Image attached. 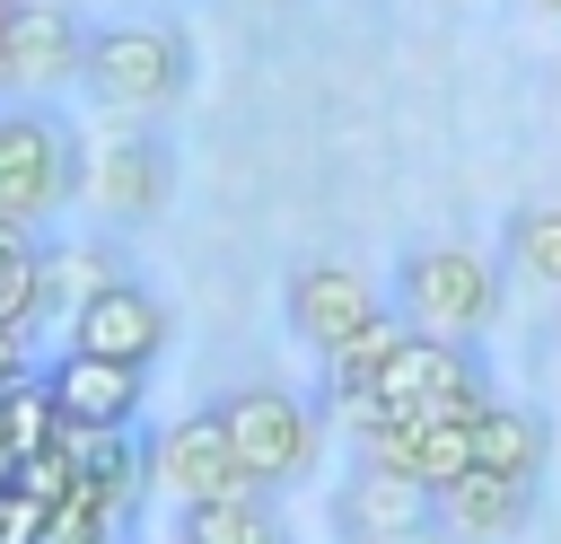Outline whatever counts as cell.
<instances>
[{"label":"cell","mask_w":561,"mask_h":544,"mask_svg":"<svg viewBox=\"0 0 561 544\" xmlns=\"http://www.w3.org/2000/svg\"><path fill=\"white\" fill-rule=\"evenodd\" d=\"M535 509H543V483H535V474H491V465H465V474L438 491L447 535H473V544H500V535L535 526Z\"/></svg>","instance_id":"cell-14"},{"label":"cell","mask_w":561,"mask_h":544,"mask_svg":"<svg viewBox=\"0 0 561 544\" xmlns=\"http://www.w3.org/2000/svg\"><path fill=\"white\" fill-rule=\"evenodd\" d=\"M386 316V290L351 263V254H307V263H289V281H280V325L316 351V360H333L351 333H368Z\"/></svg>","instance_id":"cell-7"},{"label":"cell","mask_w":561,"mask_h":544,"mask_svg":"<svg viewBox=\"0 0 561 544\" xmlns=\"http://www.w3.org/2000/svg\"><path fill=\"white\" fill-rule=\"evenodd\" d=\"M18 351H26V325H0V386H18Z\"/></svg>","instance_id":"cell-20"},{"label":"cell","mask_w":561,"mask_h":544,"mask_svg":"<svg viewBox=\"0 0 561 544\" xmlns=\"http://www.w3.org/2000/svg\"><path fill=\"white\" fill-rule=\"evenodd\" d=\"M88 184V132L53 97H0V219L44 228Z\"/></svg>","instance_id":"cell-3"},{"label":"cell","mask_w":561,"mask_h":544,"mask_svg":"<svg viewBox=\"0 0 561 544\" xmlns=\"http://www.w3.org/2000/svg\"><path fill=\"white\" fill-rule=\"evenodd\" d=\"M359 456H386V465L421 474L430 491H447L473 465V412H377L359 430Z\"/></svg>","instance_id":"cell-12"},{"label":"cell","mask_w":561,"mask_h":544,"mask_svg":"<svg viewBox=\"0 0 561 544\" xmlns=\"http://www.w3.org/2000/svg\"><path fill=\"white\" fill-rule=\"evenodd\" d=\"M88 26H96L88 0H9V26H0L9 97H61V88H79Z\"/></svg>","instance_id":"cell-9"},{"label":"cell","mask_w":561,"mask_h":544,"mask_svg":"<svg viewBox=\"0 0 561 544\" xmlns=\"http://www.w3.org/2000/svg\"><path fill=\"white\" fill-rule=\"evenodd\" d=\"M79 88L123 123H158V114H175L193 97V35L175 18H149V9L105 18V26H88Z\"/></svg>","instance_id":"cell-1"},{"label":"cell","mask_w":561,"mask_h":544,"mask_svg":"<svg viewBox=\"0 0 561 544\" xmlns=\"http://www.w3.org/2000/svg\"><path fill=\"white\" fill-rule=\"evenodd\" d=\"M237 9H263V18H272V9H298V0H237Z\"/></svg>","instance_id":"cell-21"},{"label":"cell","mask_w":561,"mask_h":544,"mask_svg":"<svg viewBox=\"0 0 561 544\" xmlns=\"http://www.w3.org/2000/svg\"><path fill=\"white\" fill-rule=\"evenodd\" d=\"M0 26H9V0H0ZM0 97H9V70H0Z\"/></svg>","instance_id":"cell-23"},{"label":"cell","mask_w":561,"mask_h":544,"mask_svg":"<svg viewBox=\"0 0 561 544\" xmlns=\"http://www.w3.org/2000/svg\"><path fill=\"white\" fill-rule=\"evenodd\" d=\"M210 412H219L228 456H237V474H245L254 491H289V483H307L316 456H324V404H307L298 386L245 377V386H228Z\"/></svg>","instance_id":"cell-4"},{"label":"cell","mask_w":561,"mask_h":544,"mask_svg":"<svg viewBox=\"0 0 561 544\" xmlns=\"http://www.w3.org/2000/svg\"><path fill=\"white\" fill-rule=\"evenodd\" d=\"M526 9H543V18H561V0H526Z\"/></svg>","instance_id":"cell-22"},{"label":"cell","mask_w":561,"mask_h":544,"mask_svg":"<svg viewBox=\"0 0 561 544\" xmlns=\"http://www.w3.org/2000/svg\"><path fill=\"white\" fill-rule=\"evenodd\" d=\"M543 456H552V421H543L535 404L491 395V404L473 412V465H491V474H535V483H543Z\"/></svg>","instance_id":"cell-16"},{"label":"cell","mask_w":561,"mask_h":544,"mask_svg":"<svg viewBox=\"0 0 561 544\" xmlns=\"http://www.w3.org/2000/svg\"><path fill=\"white\" fill-rule=\"evenodd\" d=\"M175 544H289V518L272 509V491H219V500H193L175 509Z\"/></svg>","instance_id":"cell-17"},{"label":"cell","mask_w":561,"mask_h":544,"mask_svg":"<svg viewBox=\"0 0 561 544\" xmlns=\"http://www.w3.org/2000/svg\"><path fill=\"white\" fill-rule=\"evenodd\" d=\"M79 202H88L96 219H114V228H149V219L175 202V149L158 140V123H123V114H114V132L88 140V184H79Z\"/></svg>","instance_id":"cell-6"},{"label":"cell","mask_w":561,"mask_h":544,"mask_svg":"<svg viewBox=\"0 0 561 544\" xmlns=\"http://www.w3.org/2000/svg\"><path fill=\"white\" fill-rule=\"evenodd\" d=\"M35 254H44V237L0 219V325H35Z\"/></svg>","instance_id":"cell-19"},{"label":"cell","mask_w":561,"mask_h":544,"mask_svg":"<svg viewBox=\"0 0 561 544\" xmlns=\"http://www.w3.org/2000/svg\"><path fill=\"white\" fill-rule=\"evenodd\" d=\"M500 281H508L500 254H482V246H465V237H421V246L394 254L386 298H394V316H403L412 333L482 342V333L500 325V298H508Z\"/></svg>","instance_id":"cell-2"},{"label":"cell","mask_w":561,"mask_h":544,"mask_svg":"<svg viewBox=\"0 0 561 544\" xmlns=\"http://www.w3.org/2000/svg\"><path fill=\"white\" fill-rule=\"evenodd\" d=\"M500 263H508V281L561 298V193H535L500 219Z\"/></svg>","instance_id":"cell-18"},{"label":"cell","mask_w":561,"mask_h":544,"mask_svg":"<svg viewBox=\"0 0 561 544\" xmlns=\"http://www.w3.org/2000/svg\"><path fill=\"white\" fill-rule=\"evenodd\" d=\"M105 281H123V254L105 237H44V254H35V325L44 316L70 325Z\"/></svg>","instance_id":"cell-15"},{"label":"cell","mask_w":561,"mask_h":544,"mask_svg":"<svg viewBox=\"0 0 561 544\" xmlns=\"http://www.w3.org/2000/svg\"><path fill=\"white\" fill-rule=\"evenodd\" d=\"M167 333H175V316H167V298L149 290V281H105L70 325H61V342L70 351H96V360H131V369H149L158 351H167Z\"/></svg>","instance_id":"cell-11"},{"label":"cell","mask_w":561,"mask_h":544,"mask_svg":"<svg viewBox=\"0 0 561 544\" xmlns=\"http://www.w3.org/2000/svg\"><path fill=\"white\" fill-rule=\"evenodd\" d=\"M333 535L342 544H438L447 518H438V491L386 456H359L333 491Z\"/></svg>","instance_id":"cell-8"},{"label":"cell","mask_w":561,"mask_h":544,"mask_svg":"<svg viewBox=\"0 0 561 544\" xmlns=\"http://www.w3.org/2000/svg\"><path fill=\"white\" fill-rule=\"evenodd\" d=\"M368 404H377V412H482V404H491L482 342L403 333V342L368 369Z\"/></svg>","instance_id":"cell-5"},{"label":"cell","mask_w":561,"mask_h":544,"mask_svg":"<svg viewBox=\"0 0 561 544\" xmlns=\"http://www.w3.org/2000/svg\"><path fill=\"white\" fill-rule=\"evenodd\" d=\"M44 395H53L61 430L105 439V430H131V421H140V404H149V369H131V360H96V351H70V342H61V360L44 369Z\"/></svg>","instance_id":"cell-10"},{"label":"cell","mask_w":561,"mask_h":544,"mask_svg":"<svg viewBox=\"0 0 561 544\" xmlns=\"http://www.w3.org/2000/svg\"><path fill=\"white\" fill-rule=\"evenodd\" d=\"M149 483H158L175 509L219 500V491H245V474H237L228 430H219V412H210V404H202V412H184L175 430H158V439H149Z\"/></svg>","instance_id":"cell-13"}]
</instances>
